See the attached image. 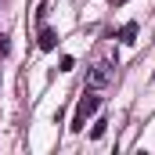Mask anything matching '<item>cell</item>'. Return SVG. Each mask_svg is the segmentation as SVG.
Masks as SVG:
<instances>
[{"label": "cell", "instance_id": "8992f818", "mask_svg": "<svg viewBox=\"0 0 155 155\" xmlns=\"http://www.w3.org/2000/svg\"><path fill=\"white\" fill-rule=\"evenodd\" d=\"M7 51H11V47H7V40L0 36V58H4V54H7Z\"/></svg>", "mask_w": 155, "mask_h": 155}, {"label": "cell", "instance_id": "7a4b0ae2", "mask_svg": "<svg viewBox=\"0 0 155 155\" xmlns=\"http://www.w3.org/2000/svg\"><path fill=\"white\" fill-rule=\"evenodd\" d=\"M112 79H116V65H112V61H97V65L87 72V87H90V90H101V87H108Z\"/></svg>", "mask_w": 155, "mask_h": 155}, {"label": "cell", "instance_id": "52a82bcc", "mask_svg": "<svg viewBox=\"0 0 155 155\" xmlns=\"http://www.w3.org/2000/svg\"><path fill=\"white\" fill-rule=\"evenodd\" d=\"M108 4H112V7H119V4H126V0H108Z\"/></svg>", "mask_w": 155, "mask_h": 155}, {"label": "cell", "instance_id": "5b68a950", "mask_svg": "<svg viewBox=\"0 0 155 155\" xmlns=\"http://www.w3.org/2000/svg\"><path fill=\"white\" fill-rule=\"evenodd\" d=\"M105 126H108V123H105V119H97V123L90 126V137H94V141H101V137H105Z\"/></svg>", "mask_w": 155, "mask_h": 155}, {"label": "cell", "instance_id": "6da1fadb", "mask_svg": "<svg viewBox=\"0 0 155 155\" xmlns=\"http://www.w3.org/2000/svg\"><path fill=\"white\" fill-rule=\"evenodd\" d=\"M97 108H101V97H97L94 90H90L87 97H79V105H76V116H72V130L79 134V130L87 126V116H94Z\"/></svg>", "mask_w": 155, "mask_h": 155}, {"label": "cell", "instance_id": "277c9868", "mask_svg": "<svg viewBox=\"0 0 155 155\" xmlns=\"http://www.w3.org/2000/svg\"><path fill=\"white\" fill-rule=\"evenodd\" d=\"M116 36H119V43H134V40H137V22H126Z\"/></svg>", "mask_w": 155, "mask_h": 155}, {"label": "cell", "instance_id": "3957f363", "mask_svg": "<svg viewBox=\"0 0 155 155\" xmlns=\"http://www.w3.org/2000/svg\"><path fill=\"white\" fill-rule=\"evenodd\" d=\"M54 47H58V33L43 25V29H40V51H54Z\"/></svg>", "mask_w": 155, "mask_h": 155}]
</instances>
